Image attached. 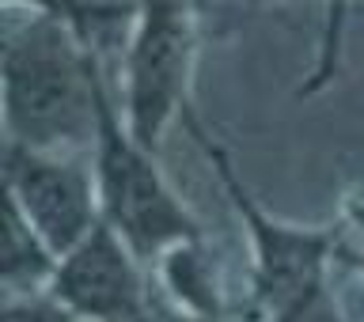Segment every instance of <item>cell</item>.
Instances as JSON below:
<instances>
[{
	"label": "cell",
	"mask_w": 364,
	"mask_h": 322,
	"mask_svg": "<svg viewBox=\"0 0 364 322\" xmlns=\"http://www.w3.org/2000/svg\"><path fill=\"white\" fill-rule=\"evenodd\" d=\"M57 258L42 235L23 220V213L11 201H4V247H0V284H4V300L16 296H38L50 289Z\"/></svg>",
	"instance_id": "ba28073f"
},
{
	"label": "cell",
	"mask_w": 364,
	"mask_h": 322,
	"mask_svg": "<svg viewBox=\"0 0 364 322\" xmlns=\"http://www.w3.org/2000/svg\"><path fill=\"white\" fill-rule=\"evenodd\" d=\"M4 141L76 152L95 141L99 53L53 8H34L4 34Z\"/></svg>",
	"instance_id": "6da1fadb"
},
{
	"label": "cell",
	"mask_w": 364,
	"mask_h": 322,
	"mask_svg": "<svg viewBox=\"0 0 364 322\" xmlns=\"http://www.w3.org/2000/svg\"><path fill=\"white\" fill-rule=\"evenodd\" d=\"M338 266H341V269H353L357 277H364V250L341 243V250H338Z\"/></svg>",
	"instance_id": "4fadbf2b"
},
{
	"label": "cell",
	"mask_w": 364,
	"mask_h": 322,
	"mask_svg": "<svg viewBox=\"0 0 364 322\" xmlns=\"http://www.w3.org/2000/svg\"><path fill=\"white\" fill-rule=\"evenodd\" d=\"M4 322H76L50 292L4 300Z\"/></svg>",
	"instance_id": "30bf717a"
},
{
	"label": "cell",
	"mask_w": 364,
	"mask_h": 322,
	"mask_svg": "<svg viewBox=\"0 0 364 322\" xmlns=\"http://www.w3.org/2000/svg\"><path fill=\"white\" fill-rule=\"evenodd\" d=\"M338 227H341V243L364 250V193H360L357 201L346 205V213H341Z\"/></svg>",
	"instance_id": "8fae6325"
},
{
	"label": "cell",
	"mask_w": 364,
	"mask_h": 322,
	"mask_svg": "<svg viewBox=\"0 0 364 322\" xmlns=\"http://www.w3.org/2000/svg\"><path fill=\"white\" fill-rule=\"evenodd\" d=\"M144 322H232V318H201V315H190L175 307L167 296H152V311H148Z\"/></svg>",
	"instance_id": "7c38bea8"
},
{
	"label": "cell",
	"mask_w": 364,
	"mask_h": 322,
	"mask_svg": "<svg viewBox=\"0 0 364 322\" xmlns=\"http://www.w3.org/2000/svg\"><path fill=\"white\" fill-rule=\"evenodd\" d=\"M193 0H136L125 53V118L156 152L167 125L190 107Z\"/></svg>",
	"instance_id": "277c9868"
},
{
	"label": "cell",
	"mask_w": 364,
	"mask_h": 322,
	"mask_svg": "<svg viewBox=\"0 0 364 322\" xmlns=\"http://www.w3.org/2000/svg\"><path fill=\"white\" fill-rule=\"evenodd\" d=\"M4 201L16 205L57 258L84 243L102 220L95 171L68 152H42L11 141H4Z\"/></svg>",
	"instance_id": "5b68a950"
},
{
	"label": "cell",
	"mask_w": 364,
	"mask_h": 322,
	"mask_svg": "<svg viewBox=\"0 0 364 322\" xmlns=\"http://www.w3.org/2000/svg\"><path fill=\"white\" fill-rule=\"evenodd\" d=\"M346 16H349V0H330L326 4V23H323V42H318V61L315 73L304 80L300 99H311L318 87H326L338 73V57H341V31H346Z\"/></svg>",
	"instance_id": "9c48e42d"
},
{
	"label": "cell",
	"mask_w": 364,
	"mask_h": 322,
	"mask_svg": "<svg viewBox=\"0 0 364 322\" xmlns=\"http://www.w3.org/2000/svg\"><path fill=\"white\" fill-rule=\"evenodd\" d=\"M156 269H159L164 296L175 307L201 318H232V311L224 304V284L216 277L213 250L205 239L171 247L167 254L156 258Z\"/></svg>",
	"instance_id": "52a82bcc"
},
{
	"label": "cell",
	"mask_w": 364,
	"mask_h": 322,
	"mask_svg": "<svg viewBox=\"0 0 364 322\" xmlns=\"http://www.w3.org/2000/svg\"><path fill=\"white\" fill-rule=\"evenodd\" d=\"M46 292L76 322H144L156 296L144 262L107 220L57 262Z\"/></svg>",
	"instance_id": "8992f818"
},
{
	"label": "cell",
	"mask_w": 364,
	"mask_h": 322,
	"mask_svg": "<svg viewBox=\"0 0 364 322\" xmlns=\"http://www.w3.org/2000/svg\"><path fill=\"white\" fill-rule=\"evenodd\" d=\"M91 171H95L102 220L133 247L144 266H156V258L178 243L205 239V227L193 220V213L156 167V152L136 141L129 118L118 110L102 76L95 87Z\"/></svg>",
	"instance_id": "3957f363"
},
{
	"label": "cell",
	"mask_w": 364,
	"mask_h": 322,
	"mask_svg": "<svg viewBox=\"0 0 364 322\" xmlns=\"http://www.w3.org/2000/svg\"><path fill=\"white\" fill-rule=\"evenodd\" d=\"M182 122L201 144L250 239V289L243 322H346L330 296V269L338 266L341 227H304L269 216V209L239 178L232 152L205 129L198 110L186 107Z\"/></svg>",
	"instance_id": "7a4b0ae2"
}]
</instances>
